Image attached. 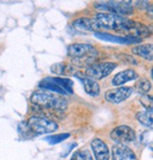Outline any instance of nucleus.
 <instances>
[{"mask_svg": "<svg viewBox=\"0 0 153 160\" xmlns=\"http://www.w3.org/2000/svg\"><path fill=\"white\" fill-rule=\"evenodd\" d=\"M67 55L71 58L73 65L80 68L94 65L98 58V50L89 44L76 43L67 48Z\"/></svg>", "mask_w": 153, "mask_h": 160, "instance_id": "nucleus-1", "label": "nucleus"}, {"mask_svg": "<svg viewBox=\"0 0 153 160\" xmlns=\"http://www.w3.org/2000/svg\"><path fill=\"white\" fill-rule=\"evenodd\" d=\"M95 19L99 24L102 29L114 30L119 32L126 33L129 28L133 24V20L128 19L124 16H120L109 12H99L97 13Z\"/></svg>", "mask_w": 153, "mask_h": 160, "instance_id": "nucleus-2", "label": "nucleus"}, {"mask_svg": "<svg viewBox=\"0 0 153 160\" xmlns=\"http://www.w3.org/2000/svg\"><path fill=\"white\" fill-rule=\"evenodd\" d=\"M30 102L40 107L54 110H65L68 105V102L65 98L45 91L34 92L30 98Z\"/></svg>", "mask_w": 153, "mask_h": 160, "instance_id": "nucleus-3", "label": "nucleus"}, {"mask_svg": "<svg viewBox=\"0 0 153 160\" xmlns=\"http://www.w3.org/2000/svg\"><path fill=\"white\" fill-rule=\"evenodd\" d=\"M26 125L29 131L32 135H43V134H50L58 130L59 125L46 118L43 117H31L26 121Z\"/></svg>", "mask_w": 153, "mask_h": 160, "instance_id": "nucleus-4", "label": "nucleus"}, {"mask_svg": "<svg viewBox=\"0 0 153 160\" xmlns=\"http://www.w3.org/2000/svg\"><path fill=\"white\" fill-rule=\"evenodd\" d=\"M131 1H105L95 3V8L100 11L109 12L116 15H131L133 13Z\"/></svg>", "mask_w": 153, "mask_h": 160, "instance_id": "nucleus-5", "label": "nucleus"}, {"mask_svg": "<svg viewBox=\"0 0 153 160\" xmlns=\"http://www.w3.org/2000/svg\"><path fill=\"white\" fill-rule=\"evenodd\" d=\"M117 65L115 62H106L100 63H94L86 69V76L94 80H102L108 77L115 68Z\"/></svg>", "mask_w": 153, "mask_h": 160, "instance_id": "nucleus-6", "label": "nucleus"}, {"mask_svg": "<svg viewBox=\"0 0 153 160\" xmlns=\"http://www.w3.org/2000/svg\"><path fill=\"white\" fill-rule=\"evenodd\" d=\"M110 138L116 144L126 145L135 140V131L128 125H120L111 132Z\"/></svg>", "mask_w": 153, "mask_h": 160, "instance_id": "nucleus-7", "label": "nucleus"}, {"mask_svg": "<svg viewBox=\"0 0 153 160\" xmlns=\"http://www.w3.org/2000/svg\"><path fill=\"white\" fill-rule=\"evenodd\" d=\"M133 93V88L130 86H122L108 90L105 93V99L112 104H119L128 100Z\"/></svg>", "mask_w": 153, "mask_h": 160, "instance_id": "nucleus-8", "label": "nucleus"}, {"mask_svg": "<svg viewBox=\"0 0 153 160\" xmlns=\"http://www.w3.org/2000/svg\"><path fill=\"white\" fill-rule=\"evenodd\" d=\"M95 36L102 41L106 42H111V43H115V44H120V45H131V44H137L141 43L143 39L133 37L131 35H126V36H118V35H113L111 33L107 32H102V31H98V32H95Z\"/></svg>", "mask_w": 153, "mask_h": 160, "instance_id": "nucleus-9", "label": "nucleus"}, {"mask_svg": "<svg viewBox=\"0 0 153 160\" xmlns=\"http://www.w3.org/2000/svg\"><path fill=\"white\" fill-rule=\"evenodd\" d=\"M76 78H78L79 80V82L82 83L83 88L85 90V92L91 96V97H98V96L100 94V86L98 84V82L80 72H77L74 75Z\"/></svg>", "mask_w": 153, "mask_h": 160, "instance_id": "nucleus-10", "label": "nucleus"}, {"mask_svg": "<svg viewBox=\"0 0 153 160\" xmlns=\"http://www.w3.org/2000/svg\"><path fill=\"white\" fill-rule=\"evenodd\" d=\"M72 26L79 30L81 31H93V32H98L102 28L99 26V24L97 22V20L94 18H78L73 23Z\"/></svg>", "mask_w": 153, "mask_h": 160, "instance_id": "nucleus-11", "label": "nucleus"}, {"mask_svg": "<svg viewBox=\"0 0 153 160\" xmlns=\"http://www.w3.org/2000/svg\"><path fill=\"white\" fill-rule=\"evenodd\" d=\"M112 160H138L135 152L128 146L116 144L112 147Z\"/></svg>", "mask_w": 153, "mask_h": 160, "instance_id": "nucleus-12", "label": "nucleus"}, {"mask_svg": "<svg viewBox=\"0 0 153 160\" xmlns=\"http://www.w3.org/2000/svg\"><path fill=\"white\" fill-rule=\"evenodd\" d=\"M91 148L93 150L96 160H109L110 151L106 143L100 138H95L91 142Z\"/></svg>", "mask_w": 153, "mask_h": 160, "instance_id": "nucleus-13", "label": "nucleus"}, {"mask_svg": "<svg viewBox=\"0 0 153 160\" xmlns=\"http://www.w3.org/2000/svg\"><path fill=\"white\" fill-rule=\"evenodd\" d=\"M137 78H138V74L136 73V71H134L133 69H127L116 74L113 77L112 83L114 86H119V85L125 84L126 82L134 81Z\"/></svg>", "mask_w": 153, "mask_h": 160, "instance_id": "nucleus-14", "label": "nucleus"}, {"mask_svg": "<svg viewBox=\"0 0 153 160\" xmlns=\"http://www.w3.org/2000/svg\"><path fill=\"white\" fill-rule=\"evenodd\" d=\"M50 71L60 76H73L75 75V68L67 62H58L50 68Z\"/></svg>", "mask_w": 153, "mask_h": 160, "instance_id": "nucleus-15", "label": "nucleus"}, {"mask_svg": "<svg viewBox=\"0 0 153 160\" xmlns=\"http://www.w3.org/2000/svg\"><path fill=\"white\" fill-rule=\"evenodd\" d=\"M131 52L145 60L152 61L153 59V45L152 44H143L132 48Z\"/></svg>", "mask_w": 153, "mask_h": 160, "instance_id": "nucleus-16", "label": "nucleus"}, {"mask_svg": "<svg viewBox=\"0 0 153 160\" xmlns=\"http://www.w3.org/2000/svg\"><path fill=\"white\" fill-rule=\"evenodd\" d=\"M39 87L42 88V89L47 90V91H51V92L57 93L58 95H62V96L67 95L66 92H65L62 87H60V85H58V84L53 81L52 77H47V78L43 79V80L39 82Z\"/></svg>", "mask_w": 153, "mask_h": 160, "instance_id": "nucleus-17", "label": "nucleus"}, {"mask_svg": "<svg viewBox=\"0 0 153 160\" xmlns=\"http://www.w3.org/2000/svg\"><path fill=\"white\" fill-rule=\"evenodd\" d=\"M137 120L146 128H152V109H146L144 112H138L136 115Z\"/></svg>", "mask_w": 153, "mask_h": 160, "instance_id": "nucleus-18", "label": "nucleus"}, {"mask_svg": "<svg viewBox=\"0 0 153 160\" xmlns=\"http://www.w3.org/2000/svg\"><path fill=\"white\" fill-rule=\"evenodd\" d=\"M53 81L62 87L65 92L66 94H73L74 91H73V85H74V82L73 81H71L70 79H67V78H60V77H55V78H52Z\"/></svg>", "mask_w": 153, "mask_h": 160, "instance_id": "nucleus-19", "label": "nucleus"}, {"mask_svg": "<svg viewBox=\"0 0 153 160\" xmlns=\"http://www.w3.org/2000/svg\"><path fill=\"white\" fill-rule=\"evenodd\" d=\"M68 138H70L69 133H62V134H58V135L48 136V137L45 138V140L47 141L51 145H56V144H59L60 142L66 140Z\"/></svg>", "mask_w": 153, "mask_h": 160, "instance_id": "nucleus-20", "label": "nucleus"}, {"mask_svg": "<svg viewBox=\"0 0 153 160\" xmlns=\"http://www.w3.org/2000/svg\"><path fill=\"white\" fill-rule=\"evenodd\" d=\"M135 90L140 93V94H146L147 93L150 88H151V83L150 82L146 79V78H142L139 81L136 82L135 86H134Z\"/></svg>", "mask_w": 153, "mask_h": 160, "instance_id": "nucleus-21", "label": "nucleus"}, {"mask_svg": "<svg viewBox=\"0 0 153 160\" xmlns=\"http://www.w3.org/2000/svg\"><path fill=\"white\" fill-rule=\"evenodd\" d=\"M117 57L122 62H124L126 63H130V65H137V63H138V62L132 56H131L129 54H124V53L123 54H119V55H117Z\"/></svg>", "mask_w": 153, "mask_h": 160, "instance_id": "nucleus-22", "label": "nucleus"}, {"mask_svg": "<svg viewBox=\"0 0 153 160\" xmlns=\"http://www.w3.org/2000/svg\"><path fill=\"white\" fill-rule=\"evenodd\" d=\"M141 103L146 109H152V97L149 95H144L141 98Z\"/></svg>", "mask_w": 153, "mask_h": 160, "instance_id": "nucleus-23", "label": "nucleus"}, {"mask_svg": "<svg viewBox=\"0 0 153 160\" xmlns=\"http://www.w3.org/2000/svg\"><path fill=\"white\" fill-rule=\"evenodd\" d=\"M70 160H86V153L85 151H77L73 153Z\"/></svg>", "mask_w": 153, "mask_h": 160, "instance_id": "nucleus-24", "label": "nucleus"}, {"mask_svg": "<svg viewBox=\"0 0 153 160\" xmlns=\"http://www.w3.org/2000/svg\"><path fill=\"white\" fill-rule=\"evenodd\" d=\"M151 140H152V134L151 132H144L142 137H141V141L146 144V145H148V143H151Z\"/></svg>", "mask_w": 153, "mask_h": 160, "instance_id": "nucleus-25", "label": "nucleus"}, {"mask_svg": "<svg viewBox=\"0 0 153 160\" xmlns=\"http://www.w3.org/2000/svg\"><path fill=\"white\" fill-rule=\"evenodd\" d=\"M77 145H78V144H77L76 142L71 143V144H70V145H69V146H68V147H67V148H66L63 152H62V153H60V156H62V157H66V156L71 152V151H72L75 147H77Z\"/></svg>", "mask_w": 153, "mask_h": 160, "instance_id": "nucleus-26", "label": "nucleus"}, {"mask_svg": "<svg viewBox=\"0 0 153 160\" xmlns=\"http://www.w3.org/2000/svg\"><path fill=\"white\" fill-rule=\"evenodd\" d=\"M137 4H140V5H136L137 7H139V8H141V9H144V8H148V3L146 2V1H138V2H136Z\"/></svg>", "mask_w": 153, "mask_h": 160, "instance_id": "nucleus-27", "label": "nucleus"}]
</instances>
